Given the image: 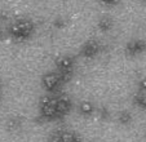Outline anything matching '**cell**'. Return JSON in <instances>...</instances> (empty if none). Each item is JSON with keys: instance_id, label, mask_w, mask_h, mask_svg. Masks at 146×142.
<instances>
[{"instance_id": "cell-2", "label": "cell", "mask_w": 146, "mask_h": 142, "mask_svg": "<svg viewBox=\"0 0 146 142\" xmlns=\"http://www.w3.org/2000/svg\"><path fill=\"white\" fill-rule=\"evenodd\" d=\"M71 110V104L69 100H58L56 101V112H57V119L64 117L65 115L69 114Z\"/></svg>"}, {"instance_id": "cell-1", "label": "cell", "mask_w": 146, "mask_h": 142, "mask_svg": "<svg viewBox=\"0 0 146 142\" xmlns=\"http://www.w3.org/2000/svg\"><path fill=\"white\" fill-rule=\"evenodd\" d=\"M40 115L44 120H57V112H56V101L54 100H44L40 106Z\"/></svg>"}, {"instance_id": "cell-6", "label": "cell", "mask_w": 146, "mask_h": 142, "mask_svg": "<svg viewBox=\"0 0 146 142\" xmlns=\"http://www.w3.org/2000/svg\"><path fill=\"white\" fill-rule=\"evenodd\" d=\"M48 142H60V131H54L49 134Z\"/></svg>"}, {"instance_id": "cell-4", "label": "cell", "mask_w": 146, "mask_h": 142, "mask_svg": "<svg viewBox=\"0 0 146 142\" xmlns=\"http://www.w3.org/2000/svg\"><path fill=\"white\" fill-rule=\"evenodd\" d=\"M44 85L48 90H54L58 85V79L56 76H47L44 79Z\"/></svg>"}, {"instance_id": "cell-5", "label": "cell", "mask_w": 146, "mask_h": 142, "mask_svg": "<svg viewBox=\"0 0 146 142\" xmlns=\"http://www.w3.org/2000/svg\"><path fill=\"white\" fill-rule=\"evenodd\" d=\"M92 111H93V107H92V105L87 104V102H84V104L80 105V112H82L83 115H91Z\"/></svg>"}, {"instance_id": "cell-3", "label": "cell", "mask_w": 146, "mask_h": 142, "mask_svg": "<svg viewBox=\"0 0 146 142\" xmlns=\"http://www.w3.org/2000/svg\"><path fill=\"white\" fill-rule=\"evenodd\" d=\"M60 142H80V136L74 131H60Z\"/></svg>"}]
</instances>
